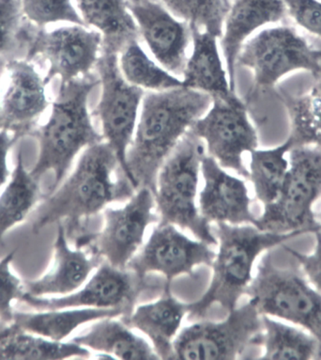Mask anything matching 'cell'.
<instances>
[{"mask_svg":"<svg viewBox=\"0 0 321 360\" xmlns=\"http://www.w3.org/2000/svg\"><path fill=\"white\" fill-rule=\"evenodd\" d=\"M128 8L140 37L159 63L172 75H183L188 60L187 47L192 39L189 25L177 20L159 0L128 1Z\"/></svg>","mask_w":321,"mask_h":360,"instance_id":"e0dca14e","label":"cell"},{"mask_svg":"<svg viewBox=\"0 0 321 360\" xmlns=\"http://www.w3.org/2000/svg\"><path fill=\"white\" fill-rule=\"evenodd\" d=\"M119 316H122V311L117 309L72 308L37 312L15 311L12 323L47 340L64 342L85 323Z\"/></svg>","mask_w":321,"mask_h":360,"instance_id":"d4e9b609","label":"cell"},{"mask_svg":"<svg viewBox=\"0 0 321 360\" xmlns=\"http://www.w3.org/2000/svg\"><path fill=\"white\" fill-rule=\"evenodd\" d=\"M289 160V172L278 199L264 206L255 226L273 233H314L321 229L313 212V205L321 196V149L293 146Z\"/></svg>","mask_w":321,"mask_h":360,"instance_id":"8992f818","label":"cell"},{"mask_svg":"<svg viewBox=\"0 0 321 360\" xmlns=\"http://www.w3.org/2000/svg\"><path fill=\"white\" fill-rule=\"evenodd\" d=\"M211 104L208 94L185 86L145 94L126 158L129 179L136 191L147 188L155 195L161 167Z\"/></svg>","mask_w":321,"mask_h":360,"instance_id":"7a4b0ae2","label":"cell"},{"mask_svg":"<svg viewBox=\"0 0 321 360\" xmlns=\"http://www.w3.org/2000/svg\"><path fill=\"white\" fill-rule=\"evenodd\" d=\"M128 1H138V0H128Z\"/></svg>","mask_w":321,"mask_h":360,"instance_id":"ab89813d","label":"cell"},{"mask_svg":"<svg viewBox=\"0 0 321 360\" xmlns=\"http://www.w3.org/2000/svg\"><path fill=\"white\" fill-rule=\"evenodd\" d=\"M172 15L183 19L191 29L221 37L230 10L228 0H159Z\"/></svg>","mask_w":321,"mask_h":360,"instance_id":"1f68e13d","label":"cell"},{"mask_svg":"<svg viewBox=\"0 0 321 360\" xmlns=\"http://www.w3.org/2000/svg\"><path fill=\"white\" fill-rule=\"evenodd\" d=\"M262 330V315L249 300L222 322L204 321L181 329L173 343V359H242L249 346L261 345Z\"/></svg>","mask_w":321,"mask_h":360,"instance_id":"30bf717a","label":"cell"},{"mask_svg":"<svg viewBox=\"0 0 321 360\" xmlns=\"http://www.w3.org/2000/svg\"><path fill=\"white\" fill-rule=\"evenodd\" d=\"M306 94L290 96L282 91L281 99L289 114L293 146L321 149V77Z\"/></svg>","mask_w":321,"mask_h":360,"instance_id":"f546056e","label":"cell"},{"mask_svg":"<svg viewBox=\"0 0 321 360\" xmlns=\"http://www.w3.org/2000/svg\"><path fill=\"white\" fill-rule=\"evenodd\" d=\"M20 139L8 131H0V188L7 183L11 177L8 167V155L15 142Z\"/></svg>","mask_w":321,"mask_h":360,"instance_id":"74e56055","label":"cell"},{"mask_svg":"<svg viewBox=\"0 0 321 360\" xmlns=\"http://www.w3.org/2000/svg\"><path fill=\"white\" fill-rule=\"evenodd\" d=\"M211 247L201 240L190 239L174 225L158 224L127 268L142 277L159 273L166 285L171 286L173 280L180 276L195 278L197 266H211L216 255Z\"/></svg>","mask_w":321,"mask_h":360,"instance_id":"9a60e30c","label":"cell"},{"mask_svg":"<svg viewBox=\"0 0 321 360\" xmlns=\"http://www.w3.org/2000/svg\"><path fill=\"white\" fill-rule=\"evenodd\" d=\"M201 172L204 186L198 208L206 221L256 225V217L251 210L252 200L244 181L228 174L216 159L206 155L201 160Z\"/></svg>","mask_w":321,"mask_h":360,"instance_id":"ac0fdd59","label":"cell"},{"mask_svg":"<svg viewBox=\"0 0 321 360\" xmlns=\"http://www.w3.org/2000/svg\"><path fill=\"white\" fill-rule=\"evenodd\" d=\"M136 191L113 148L103 141L91 145L69 178L41 200L36 210L33 233L63 223L69 241L74 242L91 231L92 217L111 203L127 202Z\"/></svg>","mask_w":321,"mask_h":360,"instance_id":"6da1fadb","label":"cell"},{"mask_svg":"<svg viewBox=\"0 0 321 360\" xmlns=\"http://www.w3.org/2000/svg\"><path fill=\"white\" fill-rule=\"evenodd\" d=\"M72 342L117 359H160L147 340L133 333L124 321L116 320L115 317L98 320Z\"/></svg>","mask_w":321,"mask_h":360,"instance_id":"cb8c5ba5","label":"cell"},{"mask_svg":"<svg viewBox=\"0 0 321 360\" xmlns=\"http://www.w3.org/2000/svg\"><path fill=\"white\" fill-rule=\"evenodd\" d=\"M287 15L282 0H233L221 36L228 80L233 91L236 89L237 57L247 39L265 25L277 23Z\"/></svg>","mask_w":321,"mask_h":360,"instance_id":"ffe728a7","label":"cell"},{"mask_svg":"<svg viewBox=\"0 0 321 360\" xmlns=\"http://www.w3.org/2000/svg\"><path fill=\"white\" fill-rule=\"evenodd\" d=\"M24 18L34 26L67 22L86 27L72 0H20Z\"/></svg>","mask_w":321,"mask_h":360,"instance_id":"836d02e7","label":"cell"},{"mask_svg":"<svg viewBox=\"0 0 321 360\" xmlns=\"http://www.w3.org/2000/svg\"><path fill=\"white\" fill-rule=\"evenodd\" d=\"M103 37L99 32L74 25L46 32L36 27L25 58H43L48 63L44 79L47 84L55 77L60 83L91 74L102 52Z\"/></svg>","mask_w":321,"mask_h":360,"instance_id":"5bb4252c","label":"cell"},{"mask_svg":"<svg viewBox=\"0 0 321 360\" xmlns=\"http://www.w3.org/2000/svg\"><path fill=\"white\" fill-rule=\"evenodd\" d=\"M91 354L74 342H54L30 333L13 323H0V360H60Z\"/></svg>","mask_w":321,"mask_h":360,"instance_id":"484cf974","label":"cell"},{"mask_svg":"<svg viewBox=\"0 0 321 360\" xmlns=\"http://www.w3.org/2000/svg\"><path fill=\"white\" fill-rule=\"evenodd\" d=\"M189 309V304L177 300L171 286H166L158 300L136 307L122 320L149 338L159 359H173V343Z\"/></svg>","mask_w":321,"mask_h":360,"instance_id":"44dd1931","label":"cell"},{"mask_svg":"<svg viewBox=\"0 0 321 360\" xmlns=\"http://www.w3.org/2000/svg\"><path fill=\"white\" fill-rule=\"evenodd\" d=\"M99 84V77L91 74L60 83L48 121L30 134L39 142L37 161L30 174L40 181L53 172L48 194L63 184L81 150L103 141L88 110L89 94Z\"/></svg>","mask_w":321,"mask_h":360,"instance_id":"3957f363","label":"cell"},{"mask_svg":"<svg viewBox=\"0 0 321 360\" xmlns=\"http://www.w3.org/2000/svg\"><path fill=\"white\" fill-rule=\"evenodd\" d=\"M166 286L164 278H153L150 275L142 277L128 268L122 269L102 262L94 274L77 291L58 297H38L26 294L23 303L38 311L117 309H121L124 318L132 314L142 295L163 292Z\"/></svg>","mask_w":321,"mask_h":360,"instance_id":"9c48e42d","label":"cell"},{"mask_svg":"<svg viewBox=\"0 0 321 360\" xmlns=\"http://www.w3.org/2000/svg\"><path fill=\"white\" fill-rule=\"evenodd\" d=\"M317 220L318 222L320 223V225H321V213L320 214H318V216L317 217Z\"/></svg>","mask_w":321,"mask_h":360,"instance_id":"f35d334b","label":"cell"},{"mask_svg":"<svg viewBox=\"0 0 321 360\" xmlns=\"http://www.w3.org/2000/svg\"><path fill=\"white\" fill-rule=\"evenodd\" d=\"M9 85L0 102V131H8L19 138L30 135L48 108L47 82L30 60H7Z\"/></svg>","mask_w":321,"mask_h":360,"instance_id":"2e32d148","label":"cell"},{"mask_svg":"<svg viewBox=\"0 0 321 360\" xmlns=\"http://www.w3.org/2000/svg\"><path fill=\"white\" fill-rule=\"evenodd\" d=\"M264 333L261 345L264 346L263 360L321 359V343L313 335L299 330L262 315Z\"/></svg>","mask_w":321,"mask_h":360,"instance_id":"83f0119b","label":"cell"},{"mask_svg":"<svg viewBox=\"0 0 321 360\" xmlns=\"http://www.w3.org/2000/svg\"><path fill=\"white\" fill-rule=\"evenodd\" d=\"M250 69L254 85L250 96L273 89L284 75L307 71L321 77V49H315L294 27L279 26L262 30L244 44L236 67Z\"/></svg>","mask_w":321,"mask_h":360,"instance_id":"ba28073f","label":"cell"},{"mask_svg":"<svg viewBox=\"0 0 321 360\" xmlns=\"http://www.w3.org/2000/svg\"><path fill=\"white\" fill-rule=\"evenodd\" d=\"M314 233L317 243L312 254L307 255L287 247L286 250L293 258L297 259L303 268L304 274L315 289L321 292V229L315 231Z\"/></svg>","mask_w":321,"mask_h":360,"instance_id":"8d00e7d4","label":"cell"},{"mask_svg":"<svg viewBox=\"0 0 321 360\" xmlns=\"http://www.w3.org/2000/svg\"><path fill=\"white\" fill-rule=\"evenodd\" d=\"M15 251H12L0 259V323H12L15 309V301L23 302L25 283L12 271V262Z\"/></svg>","mask_w":321,"mask_h":360,"instance_id":"e575fe53","label":"cell"},{"mask_svg":"<svg viewBox=\"0 0 321 360\" xmlns=\"http://www.w3.org/2000/svg\"><path fill=\"white\" fill-rule=\"evenodd\" d=\"M118 57L115 53L100 52L95 68L102 85V96L92 115L100 119L103 139L115 150L122 169L129 179L127 152L138 124L139 107L146 93L125 79Z\"/></svg>","mask_w":321,"mask_h":360,"instance_id":"7c38bea8","label":"cell"},{"mask_svg":"<svg viewBox=\"0 0 321 360\" xmlns=\"http://www.w3.org/2000/svg\"><path fill=\"white\" fill-rule=\"evenodd\" d=\"M138 191L124 207L105 208L102 230L80 236L74 242V247L83 248L100 262L127 268L143 244L148 228L159 221L153 192L147 188Z\"/></svg>","mask_w":321,"mask_h":360,"instance_id":"8fae6325","label":"cell"},{"mask_svg":"<svg viewBox=\"0 0 321 360\" xmlns=\"http://www.w3.org/2000/svg\"><path fill=\"white\" fill-rule=\"evenodd\" d=\"M86 27H94L103 37L102 51L119 54L140 33L127 0H75Z\"/></svg>","mask_w":321,"mask_h":360,"instance_id":"603a6c76","label":"cell"},{"mask_svg":"<svg viewBox=\"0 0 321 360\" xmlns=\"http://www.w3.org/2000/svg\"><path fill=\"white\" fill-rule=\"evenodd\" d=\"M44 198L40 181L27 172L23 153L18 152L9 183L0 195V245H4L5 234L25 221Z\"/></svg>","mask_w":321,"mask_h":360,"instance_id":"4316f807","label":"cell"},{"mask_svg":"<svg viewBox=\"0 0 321 360\" xmlns=\"http://www.w3.org/2000/svg\"><path fill=\"white\" fill-rule=\"evenodd\" d=\"M192 53L183 71V85L211 96L212 100L237 98L220 57L216 36L191 29Z\"/></svg>","mask_w":321,"mask_h":360,"instance_id":"7402d4cb","label":"cell"},{"mask_svg":"<svg viewBox=\"0 0 321 360\" xmlns=\"http://www.w3.org/2000/svg\"><path fill=\"white\" fill-rule=\"evenodd\" d=\"M216 224L212 231L219 248L211 266V283L199 300L189 303L188 314L197 319L205 316L216 304L227 314L235 309L253 280L256 258L263 251L303 234L300 231L273 233L249 224L232 225L225 222Z\"/></svg>","mask_w":321,"mask_h":360,"instance_id":"277c9868","label":"cell"},{"mask_svg":"<svg viewBox=\"0 0 321 360\" xmlns=\"http://www.w3.org/2000/svg\"><path fill=\"white\" fill-rule=\"evenodd\" d=\"M287 15L306 32L321 38L320 0H282Z\"/></svg>","mask_w":321,"mask_h":360,"instance_id":"d590c367","label":"cell"},{"mask_svg":"<svg viewBox=\"0 0 321 360\" xmlns=\"http://www.w3.org/2000/svg\"><path fill=\"white\" fill-rule=\"evenodd\" d=\"M205 155L202 139L187 131L158 173L155 208L158 224L178 226L198 240L217 245L211 226L197 205L201 160Z\"/></svg>","mask_w":321,"mask_h":360,"instance_id":"5b68a950","label":"cell"},{"mask_svg":"<svg viewBox=\"0 0 321 360\" xmlns=\"http://www.w3.org/2000/svg\"><path fill=\"white\" fill-rule=\"evenodd\" d=\"M100 262L83 248L70 247L65 227L58 223L51 262L40 278L24 281L25 289L32 297L68 295L86 283Z\"/></svg>","mask_w":321,"mask_h":360,"instance_id":"d6986e66","label":"cell"},{"mask_svg":"<svg viewBox=\"0 0 321 360\" xmlns=\"http://www.w3.org/2000/svg\"><path fill=\"white\" fill-rule=\"evenodd\" d=\"M293 147L291 139L280 146L250 153L249 178L255 189L256 199L264 206L278 199L289 169L287 153Z\"/></svg>","mask_w":321,"mask_h":360,"instance_id":"f1b7e54d","label":"cell"},{"mask_svg":"<svg viewBox=\"0 0 321 360\" xmlns=\"http://www.w3.org/2000/svg\"><path fill=\"white\" fill-rule=\"evenodd\" d=\"M119 64L125 79L139 88L164 91L183 86V80L150 60L138 41H133L125 47Z\"/></svg>","mask_w":321,"mask_h":360,"instance_id":"4dcf8cb0","label":"cell"},{"mask_svg":"<svg viewBox=\"0 0 321 360\" xmlns=\"http://www.w3.org/2000/svg\"><path fill=\"white\" fill-rule=\"evenodd\" d=\"M245 295L261 315L303 326L321 343V292L296 270L277 266L272 254L261 259Z\"/></svg>","mask_w":321,"mask_h":360,"instance_id":"52a82bcc","label":"cell"},{"mask_svg":"<svg viewBox=\"0 0 321 360\" xmlns=\"http://www.w3.org/2000/svg\"><path fill=\"white\" fill-rule=\"evenodd\" d=\"M36 27L24 18L20 0H0V57L9 60L18 58V53L26 57Z\"/></svg>","mask_w":321,"mask_h":360,"instance_id":"d6a6232c","label":"cell"},{"mask_svg":"<svg viewBox=\"0 0 321 360\" xmlns=\"http://www.w3.org/2000/svg\"><path fill=\"white\" fill-rule=\"evenodd\" d=\"M190 130L206 142L209 155L220 166L249 178L242 158L244 153L258 149V138L248 117L247 105L239 97L231 101L212 100L211 110Z\"/></svg>","mask_w":321,"mask_h":360,"instance_id":"4fadbf2b","label":"cell"}]
</instances>
